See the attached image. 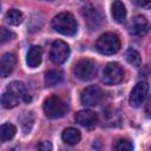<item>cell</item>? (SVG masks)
Returning <instances> with one entry per match:
<instances>
[{"mask_svg": "<svg viewBox=\"0 0 151 151\" xmlns=\"http://www.w3.org/2000/svg\"><path fill=\"white\" fill-rule=\"evenodd\" d=\"M26 96L25 86L20 81H12L5 88L1 96V105L5 109H13Z\"/></svg>", "mask_w": 151, "mask_h": 151, "instance_id": "6da1fadb", "label": "cell"}, {"mask_svg": "<svg viewBox=\"0 0 151 151\" xmlns=\"http://www.w3.org/2000/svg\"><path fill=\"white\" fill-rule=\"evenodd\" d=\"M52 27L60 34L74 35L78 29V24L74 17L68 12H63L55 15L52 20Z\"/></svg>", "mask_w": 151, "mask_h": 151, "instance_id": "7a4b0ae2", "label": "cell"}, {"mask_svg": "<svg viewBox=\"0 0 151 151\" xmlns=\"http://www.w3.org/2000/svg\"><path fill=\"white\" fill-rule=\"evenodd\" d=\"M96 48L99 53L105 54V55H111L114 54L119 51L120 48V40L119 37L116 33L112 32H106L101 34L97 42H96Z\"/></svg>", "mask_w": 151, "mask_h": 151, "instance_id": "3957f363", "label": "cell"}, {"mask_svg": "<svg viewBox=\"0 0 151 151\" xmlns=\"http://www.w3.org/2000/svg\"><path fill=\"white\" fill-rule=\"evenodd\" d=\"M44 112L48 118H60L67 112V105L61 98L51 96L44 101Z\"/></svg>", "mask_w": 151, "mask_h": 151, "instance_id": "277c9868", "label": "cell"}, {"mask_svg": "<svg viewBox=\"0 0 151 151\" xmlns=\"http://www.w3.org/2000/svg\"><path fill=\"white\" fill-rule=\"evenodd\" d=\"M97 66L90 59L79 60L73 67V74L80 80H90L96 76Z\"/></svg>", "mask_w": 151, "mask_h": 151, "instance_id": "5b68a950", "label": "cell"}, {"mask_svg": "<svg viewBox=\"0 0 151 151\" xmlns=\"http://www.w3.org/2000/svg\"><path fill=\"white\" fill-rule=\"evenodd\" d=\"M103 97H104V93L101 88L97 85H91L85 87L81 91L80 101L85 106H96L100 104V101L103 100Z\"/></svg>", "mask_w": 151, "mask_h": 151, "instance_id": "8992f818", "label": "cell"}, {"mask_svg": "<svg viewBox=\"0 0 151 151\" xmlns=\"http://www.w3.org/2000/svg\"><path fill=\"white\" fill-rule=\"evenodd\" d=\"M124 71L117 63H109L103 70V81L106 85H117L123 80Z\"/></svg>", "mask_w": 151, "mask_h": 151, "instance_id": "52a82bcc", "label": "cell"}, {"mask_svg": "<svg viewBox=\"0 0 151 151\" xmlns=\"http://www.w3.org/2000/svg\"><path fill=\"white\" fill-rule=\"evenodd\" d=\"M68 55H70V47L65 41L55 40L52 42L51 51H50V58L54 64L60 65L65 63Z\"/></svg>", "mask_w": 151, "mask_h": 151, "instance_id": "ba28073f", "label": "cell"}, {"mask_svg": "<svg viewBox=\"0 0 151 151\" xmlns=\"http://www.w3.org/2000/svg\"><path fill=\"white\" fill-rule=\"evenodd\" d=\"M149 92V85L146 81H139L134 85L130 93V105L133 107H139L145 101Z\"/></svg>", "mask_w": 151, "mask_h": 151, "instance_id": "9c48e42d", "label": "cell"}, {"mask_svg": "<svg viewBox=\"0 0 151 151\" xmlns=\"http://www.w3.org/2000/svg\"><path fill=\"white\" fill-rule=\"evenodd\" d=\"M127 28L131 34L137 37H143L149 32V22L144 17L137 15L132 18V20L129 22Z\"/></svg>", "mask_w": 151, "mask_h": 151, "instance_id": "30bf717a", "label": "cell"}, {"mask_svg": "<svg viewBox=\"0 0 151 151\" xmlns=\"http://www.w3.org/2000/svg\"><path fill=\"white\" fill-rule=\"evenodd\" d=\"M17 57L13 53H5L0 59V78H7L14 70Z\"/></svg>", "mask_w": 151, "mask_h": 151, "instance_id": "8fae6325", "label": "cell"}, {"mask_svg": "<svg viewBox=\"0 0 151 151\" xmlns=\"http://www.w3.org/2000/svg\"><path fill=\"white\" fill-rule=\"evenodd\" d=\"M83 15L87 21L88 27H91L92 29H96L100 22H101V15L99 13L98 9H96L93 6H86L83 9Z\"/></svg>", "mask_w": 151, "mask_h": 151, "instance_id": "7c38bea8", "label": "cell"}, {"mask_svg": "<svg viewBox=\"0 0 151 151\" xmlns=\"http://www.w3.org/2000/svg\"><path fill=\"white\" fill-rule=\"evenodd\" d=\"M74 119L79 125L88 127V126H92L97 123L98 116L96 112H93L91 110H81V111L76 113Z\"/></svg>", "mask_w": 151, "mask_h": 151, "instance_id": "4fadbf2b", "label": "cell"}, {"mask_svg": "<svg viewBox=\"0 0 151 151\" xmlns=\"http://www.w3.org/2000/svg\"><path fill=\"white\" fill-rule=\"evenodd\" d=\"M41 58H42V52L41 48L39 46H31L28 52H27V57H26V63L31 68H35L41 64Z\"/></svg>", "mask_w": 151, "mask_h": 151, "instance_id": "5bb4252c", "label": "cell"}, {"mask_svg": "<svg viewBox=\"0 0 151 151\" xmlns=\"http://www.w3.org/2000/svg\"><path fill=\"white\" fill-rule=\"evenodd\" d=\"M80 138H81V134H80V131L74 129V127H67L61 133V139L68 144V145H76L80 142Z\"/></svg>", "mask_w": 151, "mask_h": 151, "instance_id": "9a60e30c", "label": "cell"}, {"mask_svg": "<svg viewBox=\"0 0 151 151\" xmlns=\"http://www.w3.org/2000/svg\"><path fill=\"white\" fill-rule=\"evenodd\" d=\"M112 17L117 22H123L126 18V8L120 0H114L111 7Z\"/></svg>", "mask_w": 151, "mask_h": 151, "instance_id": "2e32d148", "label": "cell"}, {"mask_svg": "<svg viewBox=\"0 0 151 151\" xmlns=\"http://www.w3.org/2000/svg\"><path fill=\"white\" fill-rule=\"evenodd\" d=\"M17 133V127L13 124H2L0 125V142H7L12 139Z\"/></svg>", "mask_w": 151, "mask_h": 151, "instance_id": "e0dca14e", "label": "cell"}, {"mask_svg": "<svg viewBox=\"0 0 151 151\" xmlns=\"http://www.w3.org/2000/svg\"><path fill=\"white\" fill-rule=\"evenodd\" d=\"M5 20L7 24L12 25V26H18L24 20V14L18 11V9H9L7 13H6V17H5Z\"/></svg>", "mask_w": 151, "mask_h": 151, "instance_id": "ac0fdd59", "label": "cell"}, {"mask_svg": "<svg viewBox=\"0 0 151 151\" xmlns=\"http://www.w3.org/2000/svg\"><path fill=\"white\" fill-rule=\"evenodd\" d=\"M63 80V72L59 70L48 71L45 74V84L46 86H54Z\"/></svg>", "mask_w": 151, "mask_h": 151, "instance_id": "d6986e66", "label": "cell"}, {"mask_svg": "<svg viewBox=\"0 0 151 151\" xmlns=\"http://www.w3.org/2000/svg\"><path fill=\"white\" fill-rule=\"evenodd\" d=\"M125 58H126L127 63L131 64V65H133V66H140V64H142L140 54L136 50H129L125 53Z\"/></svg>", "mask_w": 151, "mask_h": 151, "instance_id": "ffe728a7", "label": "cell"}, {"mask_svg": "<svg viewBox=\"0 0 151 151\" xmlns=\"http://www.w3.org/2000/svg\"><path fill=\"white\" fill-rule=\"evenodd\" d=\"M132 149H133V145L127 139H119L114 145V150L117 151H131Z\"/></svg>", "mask_w": 151, "mask_h": 151, "instance_id": "44dd1931", "label": "cell"}, {"mask_svg": "<svg viewBox=\"0 0 151 151\" xmlns=\"http://www.w3.org/2000/svg\"><path fill=\"white\" fill-rule=\"evenodd\" d=\"M13 38H14V33L12 31H9L8 28H5V27H0V45L8 42Z\"/></svg>", "mask_w": 151, "mask_h": 151, "instance_id": "7402d4cb", "label": "cell"}, {"mask_svg": "<svg viewBox=\"0 0 151 151\" xmlns=\"http://www.w3.org/2000/svg\"><path fill=\"white\" fill-rule=\"evenodd\" d=\"M38 147H39L40 150H51V149H52V145H51L48 142H42V143L39 144Z\"/></svg>", "mask_w": 151, "mask_h": 151, "instance_id": "603a6c76", "label": "cell"}, {"mask_svg": "<svg viewBox=\"0 0 151 151\" xmlns=\"http://www.w3.org/2000/svg\"><path fill=\"white\" fill-rule=\"evenodd\" d=\"M136 2L140 6V7H149L150 6V2H151V0H136Z\"/></svg>", "mask_w": 151, "mask_h": 151, "instance_id": "cb8c5ba5", "label": "cell"}]
</instances>
